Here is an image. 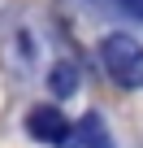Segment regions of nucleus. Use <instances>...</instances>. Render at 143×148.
<instances>
[{
  "label": "nucleus",
  "instance_id": "nucleus-1",
  "mask_svg": "<svg viewBox=\"0 0 143 148\" xmlns=\"http://www.w3.org/2000/svg\"><path fill=\"white\" fill-rule=\"evenodd\" d=\"M100 61L108 70V79L126 92H139L143 87V44L130 39V35H108L100 44Z\"/></svg>",
  "mask_w": 143,
  "mask_h": 148
},
{
  "label": "nucleus",
  "instance_id": "nucleus-4",
  "mask_svg": "<svg viewBox=\"0 0 143 148\" xmlns=\"http://www.w3.org/2000/svg\"><path fill=\"white\" fill-rule=\"evenodd\" d=\"M48 87H52L56 96H74V87H78V70L69 65V61L48 65Z\"/></svg>",
  "mask_w": 143,
  "mask_h": 148
},
{
  "label": "nucleus",
  "instance_id": "nucleus-2",
  "mask_svg": "<svg viewBox=\"0 0 143 148\" xmlns=\"http://www.w3.org/2000/svg\"><path fill=\"white\" fill-rule=\"evenodd\" d=\"M26 131L39 144H65L69 139V122L61 118V109H48V105H39V109L26 113Z\"/></svg>",
  "mask_w": 143,
  "mask_h": 148
},
{
  "label": "nucleus",
  "instance_id": "nucleus-5",
  "mask_svg": "<svg viewBox=\"0 0 143 148\" xmlns=\"http://www.w3.org/2000/svg\"><path fill=\"white\" fill-rule=\"evenodd\" d=\"M117 9H121L126 18H134V22H143V0H117Z\"/></svg>",
  "mask_w": 143,
  "mask_h": 148
},
{
  "label": "nucleus",
  "instance_id": "nucleus-3",
  "mask_svg": "<svg viewBox=\"0 0 143 148\" xmlns=\"http://www.w3.org/2000/svg\"><path fill=\"white\" fill-rule=\"evenodd\" d=\"M78 135H83V148H117L100 113H87V118H83V126H78Z\"/></svg>",
  "mask_w": 143,
  "mask_h": 148
}]
</instances>
